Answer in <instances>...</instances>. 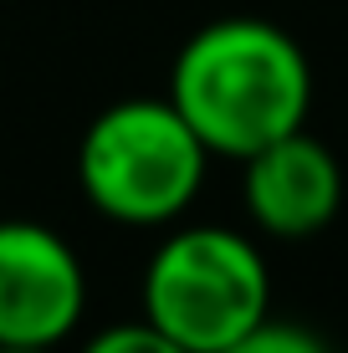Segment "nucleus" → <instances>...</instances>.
I'll list each match as a JSON object with an SVG mask.
<instances>
[{
    "label": "nucleus",
    "instance_id": "1",
    "mask_svg": "<svg viewBox=\"0 0 348 353\" xmlns=\"http://www.w3.org/2000/svg\"><path fill=\"white\" fill-rule=\"evenodd\" d=\"M164 97L215 159L241 164L246 154L307 123L313 62L277 21L221 16L179 46Z\"/></svg>",
    "mask_w": 348,
    "mask_h": 353
},
{
    "label": "nucleus",
    "instance_id": "2",
    "mask_svg": "<svg viewBox=\"0 0 348 353\" xmlns=\"http://www.w3.org/2000/svg\"><path fill=\"white\" fill-rule=\"evenodd\" d=\"M215 154L170 97H123L103 108L77 143V185L113 225L159 230L195 205Z\"/></svg>",
    "mask_w": 348,
    "mask_h": 353
},
{
    "label": "nucleus",
    "instance_id": "3",
    "mask_svg": "<svg viewBox=\"0 0 348 353\" xmlns=\"http://www.w3.org/2000/svg\"><path fill=\"white\" fill-rule=\"evenodd\" d=\"M143 318L190 353H221L272 318V272L231 225H174L143 266Z\"/></svg>",
    "mask_w": 348,
    "mask_h": 353
},
{
    "label": "nucleus",
    "instance_id": "4",
    "mask_svg": "<svg viewBox=\"0 0 348 353\" xmlns=\"http://www.w3.org/2000/svg\"><path fill=\"white\" fill-rule=\"evenodd\" d=\"M88 312V272L41 221H0V343L57 348Z\"/></svg>",
    "mask_w": 348,
    "mask_h": 353
},
{
    "label": "nucleus",
    "instance_id": "5",
    "mask_svg": "<svg viewBox=\"0 0 348 353\" xmlns=\"http://www.w3.org/2000/svg\"><path fill=\"white\" fill-rule=\"evenodd\" d=\"M241 205L251 225L277 241L318 236L343 205V164L307 128L282 133L241 159Z\"/></svg>",
    "mask_w": 348,
    "mask_h": 353
},
{
    "label": "nucleus",
    "instance_id": "6",
    "mask_svg": "<svg viewBox=\"0 0 348 353\" xmlns=\"http://www.w3.org/2000/svg\"><path fill=\"white\" fill-rule=\"evenodd\" d=\"M221 353H333V348H328L323 333H313V327H303V323L267 318V323H256L246 338H236V343L221 348Z\"/></svg>",
    "mask_w": 348,
    "mask_h": 353
},
{
    "label": "nucleus",
    "instance_id": "7",
    "mask_svg": "<svg viewBox=\"0 0 348 353\" xmlns=\"http://www.w3.org/2000/svg\"><path fill=\"white\" fill-rule=\"evenodd\" d=\"M82 353H190L185 343H174L170 333H159L149 318L139 323H108L82 343Z\"/></svg>",
    "mask_w": 348,
    "mask_h": 353
},
{
    "label": "nucleus",
    "instance_id": "8",
    "mask_svg": "<svg viewBox=\"0 0 348 353\" xmlns=\"http://www.w3.org/2000/svg\"><path fill=\"white\" fill-rule=\"evenodd\" d=\"M0 353H52V348H16V343H0Z\"/></svg>",
    "mask_w": 348,
    "mask_h": 353
}]
</instances>
